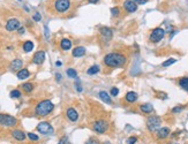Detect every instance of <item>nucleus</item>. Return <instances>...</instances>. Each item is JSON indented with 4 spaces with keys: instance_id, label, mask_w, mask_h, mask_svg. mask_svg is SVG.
I'll list each match as a JSON object with an SVG mask.
<instances>
[{
    "instance_id": "f257e3e1",
    "label": "nucleus",
    "mask_w": 188,
    "mask_h": 144,
    "mask_svg": "<svg viewBox=\"0 0 188 144\" xmlns=\"http://www.w3.org/2000/svg\"><path fill=\"white\" fill-rule=\"evenodd\" d=\"M127 59L120 53H108L104 57V64L108 67H122Z\"/></svg>"
},
{
    "instance_id": "f03ea898",
    "label": "nucleus",
    "mask_w": 188,
    "mask_h": 144,
    "mask_svg": "<svg viewBox=\"0 0 188 144\" xmlns=\"http://www.w3.org/2000/svg\"><path fill=\"white\" fill-rule=\"evenodd\" d=\"M53 108H54L53 103L51 100H49V99H45V100H42V102H39L37 104L35 112L39 117H46V115H49L53 111Z\"/></svg>"
},
{
    "instance_id": "7ed1b4c3",
    "label": "nucleus",
    "mask_w": 188,
    "mask_h": 144,
    "mask_svg": "<svg viewBox=\"0 0 188 144\" xmlns=\"http://www.w3.org/2000/svg\"><path fill=\"white\" fill-rule=\"evenodd\" d=\"M161 123V118L157 117V115H151L147 120V127H148V129L150 131H156L157 129H159Z\"/></svg>"
},
{
    "instance_id": "20e7f679",
    "label": "nucleus",
    "mask_w": 188,
    "mask_h": 144,
    "mask_svg": "<svg viewBox=\"0 0 188 144\" xmlns=\"http://www.w3.org/2000/svg\"><path fill=\"white\" fill-rule=\"evenodd\" d=\"M17 123V120L8 114H0V125L5 127H14Z\"/></svg>"
},
{
    "instance_id": "39448f33",
    "label": "nucleus",
    "mask_w": 188,
    "mask_h": 144,
    "mask_svg": "<svg viewBox=\"0 0 188 144\" xmlns=\"http://www.w3.org/2000/svg\"><path fill=\"white\" fill-rule=\"evenodd\" d=\"M69 7H70V1L69 0H55V2H54V8L59 13L67 12Z\"/></svg>"
},
{
    "instance_id": "423d86ee",
    "label": "nucleus",
    "mask_w": 188,
    "mask_h": 144,
    "mask_svg": "<svg viewBox=\"0 0 188 144\" xmlns=\"http://www.w3.org/2000/svg\"><path fill=\"white\" fill-rule=\"evenodd\" d=\"M164 36H165V31H164L161 28H156V29H154V30L151 31L149 39H150V42H152V43H158V42H161V40L163 39Z\"/></svg>"
},
{
    "instance_id": "0eeeda50",
    "label": "nucleus",
    "mask_w": 188,
    "mask_h": 144,
    "mask_svg": "<svg viewBox=\"0 0 188 144\" xmlns=\"http://www.w3.org/2000/svg\"><path fill=\"white\" fill-rule=\"evenodd\" d=\"M93 129L98 134H104L108 129V123L106 120H97L93 126Z\"/></svg>"
},
{
    "instance_id": "6e6552de",
    "label": "nucleus",
    "mask_w": 188,
    "mask_h": 144,
    "mask_svg": "<svg viewBox=\"0 0 188 144\" xmlns=\"http://www.w3.org/2000/svg\"><path fill=\"white\" fill-rule=\"evenodd\" d=\"M37 130L39 131L40 134H43V135H47V134H51L53 131V128L47 122H40L39 125L37 126Z\"/></svg>"
},
{
    "instance_id": "1a4fd4ad",
    "label": "nucleus",
    "mask_w": 188,
    "mask_h": 144,
    "mask_svg": "<svg viewBox=\"0 0 188 144\" xmlns=\"http://www.w3.org/2000/svg\"><path fill=\"white\" fill-rule=\"evenodd\" d=\"M123 8L127 11V12H129V13H134L137 11V5H136V2L133 1V0H126L125 2H123Z\"/></svg>"
},
{
    "instance_id": "9d476101",
    "label": "nucleus",
    "mask_w": 188,
    "mask_h": 144,
    "mask_svg": "<svg viewBox=\"0 0 188 144\" xmlns=\"http://www.w3.org/2000/svg\"><path fill=\"white\" fill-rule=\"evenodd\" d=\"M20 28V22L17 19H11L7 23H6V29L8 31H14V30H17Z\"/></svg>"
},
{
    "instance_id": "9b49d317",
    "label": "nucleus",
    "mask_w": 188,
    "mask_h": 144,
    "mask_svg": "<svg viewBox=\"0 0 188 144\" xmlns=\"http://www.w3.org/2000/svg\"><path fill=\"white\" fill-rule=\"evenodd\" d=\"M44 60H45V52L44 51H38L34 55V59H32L34 64H36V65H42L44 62Z\"/></svg>"
},
{
    "instance_id": "f8f14e48",
    "label": "nucleus",
    "mask_w": 188,
    "mask_h": 144,
    "mask_svg": "<svg viewBox=\"0 0 188 144\" xmlns=\"http://www.w3.org/2000/svg\"><path fill=\"white\" fill-rule=\"evenodd\" d=\"M66 114H67V118L69 119L70 121H73V122L77 121V119H79V114H77V112H76L75 108L69 107L67 110V112H66Z\"/></svg>"
},
{
    "instance_id": "ddd939ff",
    "label": "nucleus",
    "mask_w": 188,
    "mask_h": 144,
    "mask_svg": "<svg viewBox=\"0 0 188 144\" xmlns=\"http://www.w3.org/2000/svg\"><path fill=\"white\" fill-rule=\"evenodd\" d=\"M100 35L104 37V39L110 40L112 38V36H113V32H112V30L110 28L103 27V28H100Z\"/></svg>"
},
{
    "instance_id": "4468645a",
    "label": "nucleus",
    "mask_w": 188,
    "mask_h": 144,
    "mask_svg": "<svg viewBox=\"0 0 188 144\" xmlns=\"http://www.w3.org/2000/svg\"><path fill=\"white\" fill-rule=\"evenodd\" d=\"M22 65H23V61L21 59H15L11 64V69L13 72H19L20 69H22Z\"/></svg>"
},
{
    "instance_id": "2eb2a0df",
    "label": "nucleus",
    "mask_w": 188,
    "mask_h": 144,
    "mask_svg": "<svg viewBox=\"0 0 188 144\" xmlns=\"http://www.w3.org/2000/svg\"><path fill=\"white\" fill-rule=\"evenodd\" d=\"M169 134H170V128H167V127L159 128L158 131H157V137L161 138V140H164V138H166L169 136Z\"/></svg>"
},
{
    "instance_id": "dca6fc26",
    "label": "nucleus",
    "mask_w": 188,
    "mask_h": 144,
    "mask_svg": "<svg viewBox=\"0 0 188 144\" xmlns=\"http://www.w3.org/2000/svg\"><path fill=\"white\" fill-rule=\"evenodd\" d=\"M140 110H141V112L142 113H146V114H150V113H152L154 112V106L151 104H143L140 106Z\"/></svg>"
},
{
    "instance_id": "f3484780",
    "label": "nucleus",
    "mask_w": 188,
    "mask_h": 144,
    "mask_svg": "<svg viewBox=\"0 0 188 144\" xmlns=\"http://www.w3.org/2000/svg\"><path fill=\"white\" fill-rule=\"evenodd\" d=\"M85 54V49L83 46H77L73 50V55L75 58H80V57H83Z\"/></svg>"
},
{
    "instance_id": "a211bd4d",
    "label": "nucleus",
    "mask_w": 188,
    "mask_h": 144,
    "mask_svg": "<svg viewBox=\"0 0 188 144\" xmlns=\"http://www.w3.org/2000/svg\"><path fill=\"white\" fill-rule=\"evenodd\" d=\"M12 135L16 141H24L26 140V134L21 130H13Z\"/></svg>"
},
{
    "instance_id": "6ab92c4d",
    "label": "nucleus",
    "mask_w": 188,
    "mask_h": 144,
    "mask_svg": "<svg viewBox=\"0 0 188 144\" xmlns=\"http://www.w3.org/2000/svg\"><path fill=\"white\" fill-rule=\"evenodd\" d=\"M16 76H17L19 80H24V79H28V77L30 76V73H29L28 69H20V70L17 72Z\"/></svg>"
},
{
    "instance_id": "aec40b11",
    "label": "nucleus",
    "mask_w": 188,
    "mask_h": 144,
    "mask_svg": "<svg viewBox=\"0 0 188 144\" xmlns=\"http://www.w3.org/2000/svg\"><path fill=\"white\" fill-rule=\"evenodd\" d=\"M126 100H127L128 103H135V102L137 100V93L134 91L127 92V95H126Z\"/></svg>"
},
{
    "instance_id": "412c9836",
    "label": "nucleus",
    "mask_w": 188,
    "mask_h": 144,
    "mask_svg": "<svg viewBox=\"0 0 188 144\" xmlns=\"http://www.w3.org/2000/svg\"><path fill=\"white\" fill-rule=\"evenodd\" d=\"M99 98H100L104 103H106V104H112V99H111V97L108 96V92L100 91L99 92Z\"/></svg>"
},
{
    "instance_id": "4be33fe9",
    "label": "nucleus",
    "mask_w": 188,
    "mask_h": 144,
    "mask_svg": "<svg viewBox=\"0 0 188 144\" xmlns=\"http://www.w3.org/2000/svg\"><path fill=\"white\" fill-rule=\"evenodd\" d=\"M60 46H61V49H62L64 51H67V50H69V49L72 47V42L69 39H67V38H65V39L61 40Z\"/></svg>"
},
{
    "instance_id": "5701e85b",
    "label": "nucleus",
    "mask_w": 188,
    "mask_h": 144,
    "mask_svg": "<svg viewBox=\"0 0 188 144\" xmlns=\"http://www.w3.org/2000/svg\"><path fill=\"white\" fill-rule=\"evenodd\" d=\"M98 72H99L98 65H93L87 70V74H88V75H95V74H98Z\"/></svg>"
},
{
    "instance_id": "b1692460",
    "label": "nucleus",
    "mask_w": 188,
    "mask_h": 144,
    "mask_svg": "<svg viewBox=\"0 0 188 144\" xmlns=\"http://www.w3.org/2000/svg\"><path fill=\"white\" fill-rule=\"evenodd\" d=\"M32 49H34V43H32V42L28 40V42H26V43L23 44V50H24V52H27V53L31 52Z\"/></svg>"
},
{
    "instance_id": "393cba45",
    "label": "nucleus",
    "mask_w": 188,
    "mask_h": 144,
    "mask_svg": "<svg viewBox=\"0 0 188 144\" xmlns=\"http://www.w3.org/2000/svg\"><path fill=\"white\" fill-rule=\"evenodd\" d=\"M179 85H180L184 90L188 91V77H182V79L179 81Z\"/></svg>"
},
{
    "instance_id": "a878e982",
    "label": "nucleus",
    "mask_w": 188,
    "mask_h": 144,
    "mask_svg": "<svg viewBox=\"0 0 188 144\" xmlns=\"http://www.w3.org/2000/svg\"><path fill=\"white\" fill-rule=\"evenodd\" d=\"M66 73H67L68 77H70V79H76V77H77V73H76V70H75V69H73V68H68Z\"/></svg>"
},
{
    "instance_id": "bb28decb",
    "label": "nucleus",
    "mask_w": 188,
    "mask_h": 144,
    "mask_svg": "<svg viewBox=\"0 0 188 144\" xmlns=\"http://www.w3.org/2000/svg\"><path fill=\"white\" fill-rule=\"evenodd\" d=\"M22 89H23L26 92H31L32 91V89H34V85H32V83L28 82V83H24V84L22 85Z\"/></svg>"
},
{
    "instance_id": "cd10ccee",
    "label": "nucleus",
    "mask_w": 188,
    "mask_h": 144,
    "mask_svg": "<svg viewBox=\"0 0 188 144\" xmlns=\"http://www.w3.org/2000/svg\"><path fill=\"white\" fill-rule=\"evenodd\" d=\"M174 62H175V59H173V58H171V59H169V60L164 61V62L161 64V66H163V67H169V66L173 65Z\"/></svg>"
},
{
    "instance_id": "c85d7f7f",
    "label": "nucleus",
    "mask_w": 188,
    "mask_h": 144,
    "mask_svg": "<svg viewBox=\"0 0 188 144\" xmlns=\"http://www.w3.org/2000/svg\"><path fill=\"white\" fill-rule=\"evenodd\" d=\"M28 137H29L31 141H35V142H37V141L39 140V137H38L36 134H32V133H29V134H28Z\"/></svg>"
},
{
    "instance_id": "c756f323",
    "label": "nucleus",
    "mask_w": 188,
    "mask_h": 144,
    "mask_svg": "<svg viewBox=\"0 0 188 144\" xmlns=\"http://www.w3.org/2000/svg\"><path fill=\"white\" fill-rule=\"evenodd\" d=\"M111 13H112V16H118L120 14V11L118 7H113V8H111Z\"/></svg>"
},
{
    "instance_id": "7c9ffc66",
    "label": "nucleus",
    "mask_w": 188,
    "mask_h": 144,
    "mask_svg": "<svg viewBox=\"0 0 188 144\" xmlns=\"http://www.w3.org/2000/svg\"><path fill=\"white\" fill-rule=\"evenodd\" d=\"M21 96V92L19 91V90H13V91L11 92V97L12 98H19Z\"/></svg>"
},
{
    "instance_id": "2f4dec72",
    "label": "nucleus",
    "mask_w": 188,
    "mask_h": 144,
    "mask_svg": "<svg viewBox=\"0 0 188 144\" xmlns=\"http://www.w3.org/2000/svg\"><path fill=\"white\" fill-rule=\"evenodd\" d=\"M85 144H99V142H98V140H96V138H94V137H91V138H89V140L85 142Z\"/></svg>"
},
{
    "instance_id": "473e14b6",
    "label": "nucleus",
    "mask_w": 188,
    "mask_h": 144,
    "mask_svg": "<svg viewBox=\"0 0 188 144\" xmlns=\"http://www.w3.org/2000/svg\"><path fill=\"white\" fill-rule=\"evenodd\" d=\"M184 110V106H177V107H173L172 108V112L173 113H179V112H181Z\"/></svg>"
},
{
    "instance_id": "72a5a7b5",
    "label": "nucleus",
    "mask_w": 188,
    "mask_h": 144,
    "mask_svg": "<svg viewBox=\"0 0 188 144\" xmlns=\"http://www.w3.org/2000/svg\"><path fill=\"white\" fill-rule=\"evenodd\" d=\"M110 92H111V95H112V96H118V93H119V89H118V88H112Z\"/></svg>"
},
{
    "instance_id": "f704fd0d",
    "label": "nucleus",
    "mask_w": 188,
    "mask_h": 144,
    "mask_svg": "<svg viewBox=\"0 0 188 144\" xmlns=\"http://www.w3.org/2000/svg\"><path fill=\"white\" fill-rule=\"evenodd\" d=\"M136 141H137V138L134 137V136H133V137H129L128 141H127V144H135L136 143Z\"/></svg>"
},
{
    "instance_id": "c9c22d12",
    "label": "nucleus",
    "mask_w": 188,
    "mask_h": 144,
    "mask_svg": "<svg viewBox=\"0 0 188 144\" xmlns=\"http://www.w3.org/2000/svg\"><path fill=\"white\" fill-rule=\"evenodd\" d=\"M44 32H45V38L49 39V38H50V31H49V28L46 26L44 27Z\"/></svg>"
},
{
    "instance_id": "e433bc0d",
    "label": "nucleus",
    "mask_w": 188,
    "mask_h": 144,
    "mask_svg": "<svg viewBox=\"0 0 188 144\" xmlns=\"http://www.w3.org/2000/svg\"><path fill=\"white\" fill-rule=\"evenodd\" d=\"M32 19L36 21V22H38V21H40V19H42V16H40V14L39 13H36L34 16H32Z\"/></svg>"
},
{
    "instance_id": "4c0bfd02",
    "label": "nucleus",
    "mask_w": 188,
    "mask_h": 144,
    "mask_svg": "<svg viewBox=\"0 0 188 144\" xmlns=\"http://www.w3.org/2000/svg\"><path fill=\"white\" fill-rule=\"evenodd\" d=\"M79 83H80V82H76V83H75V87H76V90L79 92H81L82 91V87H81V84H79Z\"/></svg>"
},
{
    "instance_id": "58836bf2",
    "label": "nucleus",
    "mask_w": 188,
    "mask_h": 144,
    "mask_svg": "<svg viewBox=\"0 0 188 144\" xmlns=\"http://www.w3.org/2000/svg\"><path fill=\"white\" fill-rule=\"evenodd\" d=\"M66 143H67V137L65 136V137H62V138H61V141H60L58 144H66Z\"/></svg>"
},
{
    "instance_id": "ea45409f",
    "label": "nucleus",
    "mask_w": 188,
    "mask_h": 144,
    "mask_svg": "<svg viewBox=\"0 0 188 144\" xmlns=\"http://www.w3.org/2000/svg\"><path fill=\"white\" fill-rule=\"evenodd\" d=\"M17 30H19V34H23V32H24V28H23V27H20Z\"/></svg>"
},
{
    "instance_id": "a19ab883",
    "label": "nucleus",
    "mask_w": 188,
    "mask_h": 144,
    "mask_svg": "<svg viewBox=\"0 0 188 144\" xmlns=\"http://www.w3.org/2000/svg\"><path fill=\"white\" fill-rule=\"evenodd\" d=\"M55 79H57V81H60V80H61V75L58 73V74L55 75Z\"/></svg>"
},
{
    "instance_id": "79ce46f5",
    "label": "nucleus",
    "mask_w": 188,
    "mask_h": 144,
    "mask_svg": "<svg viewBox=\"0 0 188 144\" xmlns=\"http://www.w3.org/2000/svg\"><path fill=\"white\" fill-rule=\"evenodd\" d=\"M147 1H148V0H140V1H138V4H141V5H142V4H146Z\"/></svg>"
},
{
    "instance_id": "37998d69",
    "label": "nucleus",
    "mask_w": 188,
    "mask_h": 144,
    "mask_svg": "<svg viewBox=\"0 0 188 144\" xmlns=\"http://www.w3.org/2000/svg\"><path fill=\"white\" fill-rule=\"evenodd\" d=\"M89 2H91V4H96V2H98V0H88Z\"/></svg>"
},
{
    "instance_id": "c03bdc74",
    "label": "nucleus",
    "mask_w": 188,
    "mask_h": 144,
    "mask_svg": "<svg viewBox=\"0 0 188 144\" xmlns=\"http://www.w3.org/2000/svg\"><path fill=\"white\" fill-rule=\"evenodd\" d=\"M55 66H57V67H60V66H61V62H60V61H57V62H55Z\"/></svg>"
},
{
    "instance_id": "a18cd8bd",
    "label": "nucleus",
    "mask_w": 188,
    "mask_h": 144,
    "mask_svg": "<svg viewBox=\"0 0 188 144\" xmlns=\"http://www.w3.org/2000/svg\"><path fill=\"white\" fill-rule=\"evenodd\" d=\"M133 1H135V2H138V1H140V0H133Z\"/></svg>"
}]
</instances>
